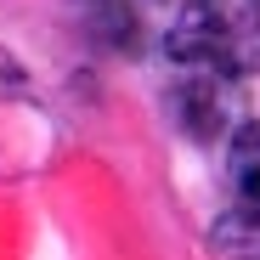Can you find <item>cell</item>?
<instances>
[{
  "label": "cell",
  "instance_id": "cell-2",
  "mask_svg": "<svg viewBox=\"0 0 260 260\" xmlns=\"http://www.w3.org/2000/svg\"><path fill=\"white\" fill-rule=\"evenodd\" d=\"M226 176H232L238 209H254V215H260V119H249V124L238 130V136H232Z\"/></svg>",
  "mask_w": 260,
  "mask_h": 260
},
{
  "label": "cell",
  "instance_id": "cell-1",
  "mask_svg": "<svg viewBox=\"0 0 260 260\" xmlns=\"http://www.w3.org/2000/svg\"><path fill=\"white\" fill-rule=\"evenodd\" d=\"M176 68L243 79L260 68V0H181L164 34Z\"/></svg>",
  "mask_w": 260,
  "mask_h": 260
}]
</instances>
